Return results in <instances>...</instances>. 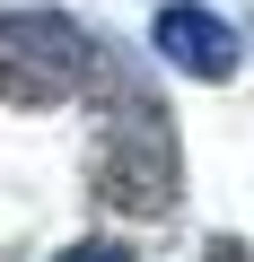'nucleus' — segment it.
Masks as SVG:
<instances>
[{
	"instance_id": "obj_1",
	"label": "nucleus",
	"mask_w": 254,
	"mask_h": 262,
	"mask_svg": "<svg viewBox=\"0 0 254 262\" xmlns=\"http://www.w3.org/2000/svg\"><path fill=\"white\" fill-rule=\"evenodd\" d=\"M96 96H105L96 149H88V184H96V201L123 210V219H167V210L184 201V149H175V114H167V96L132 70V53H114V44H105Z\"/></svg>"
},
{
	"instance_id": "obj_2",
	"label": "nucleus",
	"mask_w": 254,
	"mask_h": 262,
	"mask_svg": "<svg viewBox=\"0 0 254 262\" xmlns=\"http://www.w3.org/2000/svg\"><path fill=\"white\" fill-rule=\"evenodd\" d=\"M105 70V35L70 9H0V105H70Z\"/></svg>"
},
{
	"instance_id": "obj_3",
	"label": "nucleus",
	"mask_w": 254,
	"mask_h": 262,
	"mask_svg": "<svg viewBox=\"0 0 254 262\" xmlns=\"http://www.w3.org/2000/svg\"><path fill=\"white\" fill-rule=\"evenodd\" d=\"M149 44H158L167 70H184V79H202V88H219V79L245 70V35L210 9V0H167V9L149 18Z\"/></svg>"
},
{
	"instance_id": "obj_4",
	"label": "nucleus",
	"mask_w": 254,
	"mask_h": 262,
	"mask_svg": "<svg viewBox=\"0 0 254 262\" xmlns=\"http://www.w3.org/2000/svg\"><path fill=\"white\" fill-rule=\"evenodd\" d=\"M53 262H141V253L123 245V236H79V245H62Z\"/></svg>"
},
{
	"instance_id": "obj_5",
	"label": "nucleus",
	"mask_w": 254,
	"mask_h": 262,
	"mask_svg": "<svg viewBox=\"0 0 254 262\" xmlns=\"http://www.w3.org/2000/svg\"><path fill=\"white\" fill-rule=\"evenodd\" d=\"M202 262H254V245H245V236H210V245H202Z\"/></svg>"
}]
</instances>
